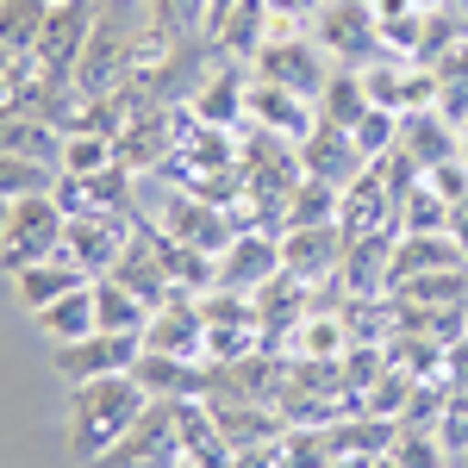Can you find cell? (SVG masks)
Returning <instances> with one entry per match:
<instances>
[{
	"mask_svg": "<svg viewBox=\"0 0 468 468\" xmlns=\"http://www.w3.org/2000/svg\"><path fill=\"white\" fill-rule=\"evenodd\" d=\"M150 412V394L138 388V375H101V381H81L69 388V419H63V437H69L75 463H107L112 450L125 443V431Z\"/></svg>",
	"mask_w": 468,
	"mask_h": 468,
	"instance_id": "1",
	"label": "cell"
},
{
	"mask_svg": "<svg viewBox=\"0 0 468 468\" xmlns=\"http://www.w3.org/2000/svg\"><path fill=\"white\" fill-rule=\"evenodd\" d=\"M63 231H69V213L57 194H32V200H13V218H6V238H0V275H19L44 256H63Z\"/></svg>",
	"mask_w": 468,
	"mask_h": 468,
	"instance_id": "2",
	"label": "cell"
},
{
	"mask_svg": "<svg viewBox=\"0 0 468 468\" xmlns=\"http://www.w3.org/2000/svg\"><path fill=\"white\" fill-rule=\"evenodd\" d=\"M313 37L324 44V57H337V69H356L381 57V19L375 0H319L313 13Z\"/></svg>",
	"mask_w": 468,
	"mask_h": 468,
	"instance_id": "3",
	"label": "cell"
},
{
	"mask_svg": "<svg viewBox=\"0 0 468 468\" xmlns=\"http://www.w3.org/2000/svg\"><path fill=\"white\" fill-rule=\"evenodd\" d=\"M256 81H275L300 101H319L324 81H331V57H324L319 37H300V32H269L262 50H256Z\"/></svg>",
	"mask_w": 468,
	"mask_h": 468,
	"instance_id": "4",
	"label": "cell"
},
{
	"mask_svg": "<svg viewBox=\"0 0 468 468\" xmlns=\"http://www.w3.org/2000/svg\"><path fill=\"white\" fill-rule=\"evenodd\" d=\"M94 13H101V0H57L50 6V19H44V32L32 44V63L50 81H75V63H81L88 32H94Z\"/></svg>",
	"mask_w": 468,
	"mask_h": 468,
	"instance_id": "5",
	"label": "cell"
},
{
	"mask_svg": "<svg viewBox=\"0 0 468 468\" xmlns=\"http://www.w3.org/2000/svg\"><path fill=\"white\" fill-rule=\"evenodd\" d=\"M144 350V337L138 331H94V337H81V344H57L50 350V368L81 388V381H101V375H125L132 362Z\"/></svg>",
	"mask_w": 468,
	"mask_h": 468,
	"instance_id": "6",
	"label": "cell"
},
{
	"mask_svg": "<svg viewBox=\"0 0 468 468\" xmlns=\"http://www.w3.org/2000/svg\"><path fill=\"white\" fill-rule=\"evenodd\" d=\"M125 244H132V218L125 213H75L69 231H63V256L81 262L88 275H107L125 256Z\"/></svg>",
	"mask_w": 468,
	"mask_h": 468,
	"instance_id": "7",
	"label": "cell"
},
{
	"mask_svg": "<svg viewBox=\"0 0 468 468\" xmlns=\"http://www.w3.org/2000/svg\"><path fill=\"white\" fill-rule=\"evenodd\" d=\"M144 350H169V356H207V306L194 293H169L144 324Z\"/></svg>",
	"mask_w": 468,
	"mask_h": 468,
	"instance_id": "8",
	"label": "cell"
},
{
	"mask_svg": "<svg viewBox=\"0 0 468 468\" xmlns=\"http://www.w3.org/2000/svg\"><path fill=\"white\" fill-rule=\"evenodd\" d=\"M282 238H262V231H238L225 250H218V288L256 293L262 282H282Z\"/></svg>",
	"mask_w": 468,
	"mask_h": 468,
	"instance_id": "9",
	"label": "cell"
},
{
	"mask_svg": "<svg viewBox=\"0 0 468 468\" xmlns=\"http://www.w3.org/2000/svg\"><path fill=\"white\" fill-rule=\"evenodd\" d=\"M344 256H350L344 225H293L288 238H282V269H288V282H319L331 269H344Z\"/></svg>",
	"mask_w": 468,
	"mask_h": 468,
	"instance_id": "10",
	"label": "cell"
},
{
	"mask_svg": "<svg viewBox=\"0 0 468 468\" xmlns=\"http://www.w3.org/2000/svg\"><path fill=\"white\" fill-rule=\"evenodd\" d=\"M293 150H300V169H306V176H319V181H331V187H350V181L368 169V156L356 150V138H350V132H337V125H313Z\"/></svg>",
	"mask_w": 468,
	"mask_h": 468,
	"instance_id": "11",
	"label": "cell"
},
{
	"mask_svg": "<svg viewBox=\"0 0 468 468\" xmlns=\"http://www.w3.org/2000/svg\"><path fill=\"white\" fill-rule=\"evenodd\" d=\"M437 269H468V250L450 231H406L388 250V288L412 282V275H437Z\"/></svg>",
	"mask_w": 468,
	"mask_h": 468,
	"instance_id": "12",
	"label": "cell"
},
{
	"mask_svg": "<svg viewBox=\"0 0 468 468\" xmlns=\"http://www.w3.org/2000/svg\"><path fill=\"white\" fill-rule=\"evenodd\" d=\"M132 375L150 399H169V406L176 399H207V388H213V375H200L194 356H169V350H138Z\"/></svg>",
	"mask_w": 468,
	"mask_h": 468,
	"instance_id": "13",
	"label": "cell"
},
{
	"mask_svg": "<svg viewBox=\"0 0 468 468\" xmlns=\"http://www.w3.org/2000/svg\"><path fill=\"white\" fill-rule=\"evenodd\" d=\"M244 112H250L269 138H282V144H300V138L319 125V107L300 101V94H288V88H275V81H256L250 101H244Z\"/></svg>",
	"mask_w": 468,
	"mask_h": 468,
	"instance_id": "14",
	"label": "cell"
},
{
	"mask_svg": "<svg viewBox=\"0 0 468 468\" xmlns=\"http://www.w3.org/2000/svg\"><path fill=\"white\" fill-rule=\"evenodd\" d=\"M176 431H181V456L194 468H238V450H231V437L218 431L213 406L176 399Z\"/></svg>",
	"mask_w": 468,
	"mask_h": 468,
	"instance_id": "15",
	"label": "cell"
},
{
	"mask_svg": "<svg viewBox=\"0 0 468 468\" xmlns=\"http://www.w3.org/2000/svg\"><path fill=\"white\" fill-rule=\"evenodd\" d=\"M399 150L419 163V176H431L437 163H450V156H463V138H456V125L450 119H437V107H419L399 119Z\"/></svg>",
	"mask_w": 468,
	"mask_h": 468,
	"instance_id": "16",
	"label": "cell"
},
{
	"mask_svg": "<svg viewBox=\"0 0 468 468\" xmlns=\"http://www.w3.org/2000/svg\"><path fill=\"white\" fill-rule=\"evenodd\" d=\"M88 282H94V275H88L81 262H69V256H44V262H32V269H19V275H13V300H19L26 313H44L50 300L88 288Z\"/></svg>",
	"mask_w": 468,
	"mask_h": 468,
	"instance_id": "17",
	"label": "cell"
},
{
	"mask_svg": "<svg viewBox=\"0 0 468 468\" xmlns=\"http://www.w3.org/2000/svg\"><path fill=\"white\" fill-rule=\"evenodd\" d=\"M244 101H250V88H244V69L225 57L200 88H194V107H187V119H200L207 132H225V125H238V112H244Z\"/></svg>",
	"mask_w": 468,
	"mask_h": 468,
	"instance_id": "18",
	"label": "cell"
},
{
	"mask_svg": "<svg viewBox=\"0 0 468 468\" xmlns=\"http://www.w3.org/2000/svg\"><path fill=\"white\" fill-rule=\"evenodd\" d=\"M32 319H37V331H44L50 344H81V337H94V331H101V319H94V282L63 293V300H50V306L32 313Z\"/></svg>",
	"mask_w": 468,
	"mask_h": 468,
	"instance_id": "19",
	"label": "cell"
},
{
	"mask_svg": "<svg viewBox=\"0 0 468 468\" xmlns=\"http://www.w3.org/2000/svg\"><path fill=\"white\" fill-rule=\"evenodd\" d=\"M313 107H319V125L356 132L362 112L375 107V101H368V81H362V69H331V81H324V94L313 101Z\"/></svg>",
	"mask_w": 468,
	"mask_h": 468,
	"instance_id": "20",
	"label": "cell"
},
{
	"mask_svg": "<svg viewBox=\"0 0 468 468\" xmlns=\"http://www.w3.org/2000/svg\"><path fill=\"white\" fill-rule=\"evenodd\" d=\"M150 306L144 293H132L125 282H112V275H94V319H101V331H138L144 337L150 324Z\"/></svg>",
	"mask_w": 468,
	"mask_h": 468,
	"instance_id": "21",
	"label": "cell"
},
{
	"mask_svg": "<svg viewBox=\"0 0 468 468\" xmlns=\"http://www.w3.org/2000/svg\"><path fill=\"white\" fill-rule=\"evenodd\" d=\"M394 293L419 313H437V306H468V269H437V275H412V282H394Z\"/></svg>",
	"mask_w": 468,
	"mask_h": 468,
	"instance_id": "22",
	"label": "cell"
},
{
	"mask_svg": "<svg viewBox=\"0 0 468 468\" xmlns=\"http://www.w3.org/2000/svg\"><path fill=\"white\" fill-rule=\"evenodd\" d=\"M337 207H344V187H331L319 176H300V187L288 194L282 218H288V231L293 225H337Z\"/></svg>",
	"mask_w": 468,
	"mask_h": 468,
	"instance_id": "23",
	"label": "cell"
},
{
	"mask_svg": "<svg viewBox=\"0 0 468 468\" xmlns=\"http://www.w3.org/2000/svg\"><path fill=\"white\" fill-rule=\"evenodd\" d=\"M450 200L437 194L431 176H412L406 181V200H399V231H450Z\"/></svg>",
	"mask_w": 468,
	"mask_h": 468,
	"instance_id": "24",
	"label": "cell"
},
{
	"mask_svg": "<svg viewBox=\"0 0 468 468\" xmlns=\"http://www.w3.org/2000/svg\"><path fill=\"white\" fill-rule=\"evenodd\" d=\"M50 6H57V0H0V50L32 57V44H37V32H44V19H50Z\"/></svg>",
	"mask_w": 468,
	"mask_h": 468,
	"instance_id": "25",
	"label": "cell"
},
{
	"mask_svg": "<svg viewBox=\"0 0 468 468\" xmlns=\"http://www.w3.org/2000/svg\"><path fill=\"white\" fill-rule=\"evenodd\" d=\"M431 75H437V112H443L450 125H463L468 119V37L456 44V50L437 57Z\"/></svg>",
	"mask_w": 468,
	"mask_h": 468,
	"instance_id": "26",
	"label": "cell"
},
{
	"mask_svg": "<svg viewBox=\"0 0 468 468\" xmlns=\"http://www.w3.org/2000/svg\"><path fill=\"white\" fill-rule=\"evenodd\" d=\"M57 163H37V156H6L0 150V200H32V194H57Z\"/></svg>",
	"mask_w": 468,
	"mask_h": 468,
	"instance_id": "27",
	"label": "cell"
},
{
	"mask_svg": "<svg viewBox=\"0 0 468 468\" xmlns=\"http://www.w3.org/2000/svg\"><path fill=\"white\" fill-rule=\"evenodd\" d=\"M112 163H125V156H112L107 132H75V138H63V176H101Z\"/></svg>",
	"mask_w": 468,
	"mask_h": 468,
	"instance_id": "28",
	"label": "cell"
},
{
	"mask_svg": "<svg viewBox=\"0 0 468 468\" xmlns=\"http://www.w3.org/2000/svg\"><path fill=\"white\" fill-rule=\"evenodd\" d=\"M388 456H394L399 468H443V463H450L443 437H437V431H419V425H399L394 443H388Z\"/></svg>",
	"mask_w": 468,
	"mask_h": 468,
	"instance_id": "29",
	"label": "cell"
},
{
	"mask_svg": "<svg viewBox=\"0 0 468 468\" xmlns=\"http://www.w3.org/2000/svg\"><path fill=\"white\" fill-rule=\"evenodd\" d=\"M350 138H356V150L368 156V163L394 156V150H399V112H388V107H368V112H362V125L350 132Z\"/></svg>",
	"mask_w": 468,
	"mask_h": 468,
	"instance_id": "30",
	"label": "cell"
},
{
	"mask_svg": "<svg viewBox=\"0 0 468 468\" xmlns=\"http://www.w3.org/2000/svg\"><path fill=\"white\" fill-rule=\"evenodd\" d=\"M144 19L163 37H187L194 26H207V0H144Z\"/></svg>",
	"mask_w": 468,
	"mask_h": 468,
	"instance_id": "31",
	"label": "cell"
},
{
	"mask_svg": "<svg viewBox=\"0 0 468 468\" xmlns=\"http://www.w3.org/2000/svg\"><path fill=\"white\" fill-rule=\"evenodd\" d=\"M231 13H238V0H207V32L218 37V26H225Z\"/></svg>",
	"mask_w": 468,
	"mask_h": 468,
	"instance_id": "32",
	"label": "cell"
},
{
	"mask_svg": "<svg viewBox=\"0 0 468 468\" xmlns=\"http://www.w3.org/2000/svg\"><path fill=\"white\" fill-rule=\"evenodd\" d=\"M406 13H419V6H412V0H375V19H381V26H388V19H406Z\"/></svg>",
	"mask_w": 468,
	"mask_h": 468,
	"instance_id": "33",
	"label": "cell"
},
{
	"mask_svg": "<svg viewBox=\"0 0 468 468\" xmlns=\"http://www.w3.org/2000/svg\"><path fill=\"white\" fill-rule=\"evenodd\" d=\"M450 238H456V244H463V250H468V200H463V207H456V213H450Z\"/></svg>",
	"mask_w": 468,
	"mask_h": 468,
	"instance_id": "34",
	"label": "cell"
},
{
	"mask_svg": "<svg viewBox=\"0 0 468 468\" xmlns=\"http://www.w3.org/2000/svg\"><path fill=\"white\" fill-rule=\"evenodd\" d=\"M412 6H419V13H443L450 0H412Z\"/></svg>",
	"mask_w": 468,
	"mask_h": 468,
	"instance_id": "35",
	"label": "cell"
},
{
	"mask_svg": "<svg viewBox=\"0 0 468 468\" xmlns=\"http://www.w3.org/2000/svg\"><path fill=\"white\" fill-rule=\"evenodd\" d=\"M6 218H13V200H0V238H6Z\"/></svg>",
	"mask_w": 468,
	"mask_h": 468,
	"instance_id": "36",
	"label": "cell"
},
{
	"mask_svg": "<svg viewBox=\"0 0 468 468\" xmlns=\"http://www.w3.org/2000/svg\"><path fill=\"white\" fill-rule=\"evenodd\" d=\"M368 468H399V463H394V456H375V463H368Z\"/></svg>",
	"mask_w": 468,
	"mask_h": 468,
	"instance_id": "37",
	"label": "cell"
},
{
	"mask_svg": "<svg viewBox=\"0 0 468 468\" xmlns=\"http://www.w3.org/2000/svg\"><path fill=\"white\" fill-rule=\"evenodd\" d=\"M456 138H463V156H468V119H463V125H456Z\"/></svg>",
	"mask_w": 468,
	"mask_h": 468,
	"instance_id": "38",
	"label": "cell"
},
{
	"mask_svg": "<svg viewBox=\"0 0 468 468\" xmlns=\"http://www.w3.org/2000/svg\"><path fill=\"white\" fill-rule=\"evenodd\" d=\"M463 324H468V306H463Z\"/></svg>",
	"mask_w": 468,
	"mask_h": 468,
	"instance_id": "39",
	"label": "cell"
},
{
	"mask_svg": "<svg viewBox=\"0 0 468 468\" xmlns=\"http://www.w3.org/2000/svg\"><path fill=\"white\" fill-rule=\"evenodd\" d=\"M443 468H456V463H443Z\"/></svg>",
	"mask_w": 468,
	"mask_h": 468,
	"instance_id": "40",
	"label": "cell"
},
{
	"mask_svg": "<svg viewBox=\"0 0 468 468\" xmlns=\"http://www.w3.org/2000/svg\"><path fill=\"white\" fill-rule=\"evenodd\" d=\"M463 6H468V0H463Z\"/></svg>",
	"mask_w": 468,
	"mask_h": 468,
	"instance_id": "41",
	"label": "cell"
}]
</instances>
